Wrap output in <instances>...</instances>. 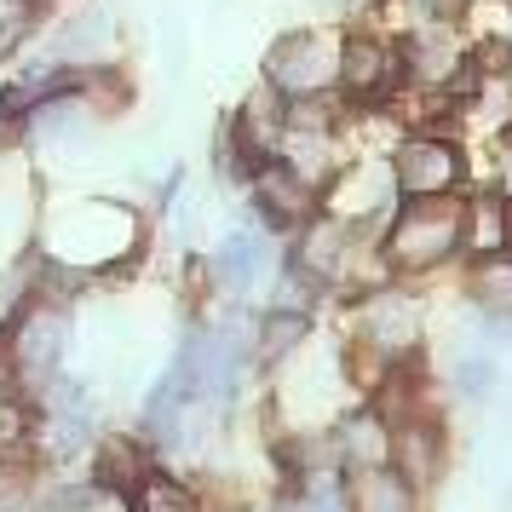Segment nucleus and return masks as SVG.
I'll use <instances>...</instances> for the list:
<instances>
[{
  "label": "nucleus",
  "instance_id": "1",
  "mask_svg": "<svg viewBox=\"0 0 512 512\" xmlns=\"http://www.w3.org/2000/svg\"><path fill=\"white\" fill-rule=\"evenodd\" d=\"M466 202L455 196H409V208L386 231V265L392 271H432L461 248Z\"/></svg>",
  "mask_w": 512,
  "mask_h": 512
},
{
  "label": "nucleus",
  "instance_id": "2",
  "mask_svg": "<svg viewBox=\"0 0 512 512\" xmlns=\"http://www.w3.org/2000/svg\"><path fill=\"white\" fill-rule=\"evenodd\" d=\"M133 248V213L116 202H58L47 219V254L70 265H104Z\"/></svg>",
  "mask_w": 512,
  "mask_h": 512
},
{
  "label": "nucleus",
  "instance_id": "3",
  "mask_svg": "<svg viewBox=\"0 0 512 512\" xmlns=\"http://www.w3.org/2000/svg\"><path fill=\"white\" fill-rule=\"evenodd\" d=\"M334 70H340V47L328 35H317V29H294V35H282L277 47L265 52V81L282 98L323 93L328 81H334Z\"/></svg>",
  "mask_w": 512,
  "mask_h": 512
},
{
  "label": "nucleus",
  "instance_id": "4",
  "mask_svg": "<svg viewBox=\"0 0 512 512\" xmlns=\"http://www.w3.org/2000/svg\"><path fill=\"white\" fill-rule=\"evenodd\" d=\"M334 81H340L351 98H397V87L409 81L403 47H392L386 35L357 29V35L340 41V70H334Z\"/></svg>",
  "mask_w": 512,
  "mask_h": 512
},
{
  "label": "nucleus",
  "instance_id": "5",
  "mask_svg": "<svg viewBox=\"0 0 512 512\" xmlns=\"http://www.w3.org/2000/svg\"><path fill=\"white\" fill-rule=\"evenodd\" d=\"M392 179L403 196H455L461 185V150L438 133H409L392 162Z\"/></svg>",
  "mask_w": 512,
  "mask_h": 512
},
{
  "label": "nucleus",
  "instance_id": "6",
  "mask_svg": "<svg viewBox=\"0 0 512 512\" xmlns=\"http://www.w3.org/2000/svg\"><path fill=\"white\" fill-rule=\"evenodd\" d=\"M64 346H70V323H64V311L35 305L24 323H18V334H12V363H18V374H24L35 392H47L52 380H58Z\"/></svg>",
  "mask_w": 512,
  "mask_h": 512
},
{
  "label": "nucleus",
  "instance_id": "7",
  "mask_svg": "<svg viewBox=\"0 0 512 512\" xmlns=\"http://www.w3.org/2000/svg\"><path fill=\"white\" fill-rule=\"evenodd\" d=\"M254 202H259V213L271 219V225H305L311 213H317V185L305 179L300 167H288L282 156H271V162H259L254 167Z\"/></svg>",
  "mask_w": 512,
  "mask_h": 512
},
{
  "label": "nucleus",
  "instance_id": "8",
  "mask_svg": "<svg viewBox=\"0 0 512 512\" xmlns=\"http://www.w3.org/2000/svg\"><path fill=\"white\" fill-rule=\"evenodd\" d=\"M41 397H47V449L52 455H75L98 426L93 392H87L81 380H52Z\"/></svg>",
  "mask_w": 512,
  "mask_h": 512
},
{
  "label": "nucleus",
  "instance_id": "9",
  "mask_svg": "<svg viewBox=\"0 0 512 512\" xmlns=\"http://www.w3.org/2000/svg\"><path fill=\"white\" fill-rule=\"evenodd\" d=\"M351 242H357V231L346 219H305V236L294 248V271L311 282H340L351 271V254H357Z\"/></svg>",
  "mask_w": 512,
  "mask_h": 512
},
{
  "label": "nucleus",
  "instance_id": "10",
  "mask_svg": "<svg viewBox=\"0 0 512 512\" xmlns=\"http://www.w3.org/2000/svg\"><path fill=\"white\" fill-rule=\"evenodd\" d=\"M392 190H397L392 167L363 162V167H351L340 185H328V208H334V219H346L351 231H357V225H369L374 213L392 202Z\"/></svg>",
  "mask_w": 512,
  "mask_h": 512
},
{
  "label": "nucleus",
  "instance_id": "11",
  "mask_svg": "<svg viewBox=\"0 0 512 512\" xmlns=\"http://www.w3.org/2000/svg\"><path fill=\"white\" fill-rule=\"evenodd\" d=\"M363 334H369L374 357H403L420 346V305L409 294H374L363 311Z\"/></svg>",
  "mask_w": 512,
  "mask_h": 512
},
{
  "label": "nucleus",
  "instance_id": "12",
  "mask_svg": "<svg viewBox=\"0 0 512 512\" xmlns=\"http://www.w3.org/2000/svg\"><path fill=\"white\" fill-rule=\"evenodd\" d=\"M403 64H409L420 81L443 87V81H455V75H461L466 47H461V35L449 29V18H420L415 41H409V52H403Z\"/></svg>",
  "mask_w": 512,
  "mask_h": 512
},
{
  "label": "nucleus",
  "instance_id": "13",
  "mask_svg": "<svg viewBox=\"0 0 512 512\" xmlns=\"http://www.w3.org/2000/svg\"><path fill=\"white\" fill-rule=\"evenodd\" d=\"M392 466L409 478V484H432L438 478V466H443V438H438V426L432 420H397V432H392Z\"/></svg>",
  "mask_w": 512,
  "mask_h": 512
},
{
  "label": "nucleus",
  "instance_id": "14",
  "mask_svg": "<svg viewBox=\"0 0 512 512\" xmlns=\"http://www.w3.org/2000/svg\"><path fill=\"white\" fill-rule=\"evenodd\" d=\"M110 47H116V24H110L104 6H81L70 24H58V35H52V58L58 64H93Z\"/></svg>",
  "mask_w": 512,
  "mask_h": 512
},
{
  "label": "nucleus",
  "instance_id": "15",
  "mask_svg": "<svg viewBox=\"0 0 512 512\" xmlns=\"http://www.w3.org/2000/svg\"><path fill=\"white\" fill-rule=\"evenodd\" d=\"M265 259H271V248H265L259 231H231L219 242V254H213V277H219L225 294H248L259 282V271H265Z\"/></svg>",
  "mask_w": 512,
  "mask_h": 512
},
{
  "label": "nucleus",
  "instance_id": "16",
  "mask_svg": "<svg viewBox=\"0 0 512 512\" xmlns=\"http://www.w3.org/2000/svg\"><path fill=\"white\" fill-rule=\"evenodd\" d=\"M351 512H415V484L397 466H369L351 484Z\"/></svg>",
  "mask_w": 512,
  "mask_h": 512
},
{
  "label": "nucleus",
  "instance_id": "17",
  "mask_svg": "<svg viewBox=\"0 0 512 512\" xmlns=\"http://www.w3.org/2000/svg\"><path fill=\"white\" fill-rule=\"evenodd\" d=\"M340 455H346L357 472L392 461V432H386V415H380V409H374V415H351L346 426H340Z\"/></svg>",
  "mask_w": 512,
  "mask_h": 512
},
{
  "label": "nucleus",
  "instance_id": "18",
  "mask_svg": "<svg viewBox=\"0 0 512 512\" xmlns=\"http://www.w3.org/2000/svg\"><path fill=\"white\" fill-rule=\"evenodd\" d=\"M461 242H466L478 259L507 254V202H501V196H478V202H466V231H461Z\"/></svg>",
  "mask_w": 512,
  "mask_h": 512
},
{
  "label": "nucleus",
  "instance_id": "19",
  "mask_svg": "<svg viewBox=\"0 0 512 512\" xmlns=\"http://www.w3.org/2000/svg\"><path fill=\"white\" fill-rule=\"evenodd\" d=\"M472 300L484 317H512V254H489L472 271Z\"/></svg>",
  "mask_w": 512,
  "mask_h": 512
},
{
  "label": "nucleus",
  "instance_id": "20",
  "mask_svg": "<svg viewBox=\"0 0 512 512\" xmlns=\"http://www.w3.org/2000/svg\"><path fill=\"white\" fill-rule=\"evenodd\" d=\"M133 507H139V512H196V501H190V489L179 484V478L144 472V478H139V495H133Z\"/></svg>",
  "mask_w": 512,
  "mask_h": 512
},
{
  "label": "nucleus",
  "instance_id": "21",
  "mask_svg": "<svg viewBox=\"0 0 512 512\" xmlns=\"http://www.w3.org/2000/svg\"><path fill=\"white\" fill-rule=\"evenodd\" d=\"M288 512H351V489H340L334 472H305L300 501H294Z\"/></svg>",
  "mask_w": 512,
  "mask_h": 512
},
{
  "label": "nucleus",
  "instance_id": "22",
  "mask_svg": "<svg viewBox=\"0 0 512 512\" xmlns=\"http://www.w3.org/2000/svg\"><path fill=\"white\" fill-rule=\"evenodd\" d=\"M455 392H461L466 403H484V397L495 392V357H489V351H472V357L455 363Z\"/></svg>",
  "mask_w": 512,
  "mask_h": 512
},
{
  "label": "nucleus",
  "instance_id": "23",
  "mask_svg": "<svg viewBox=\"0 0 512 512\" xmlns=\"http://www.w3.org/2000/svg\"><path fill=\"white\" fill-rule=\"evenodd\" d=\"M104 484H139L144 478V466H139V455L127 449V443H110L104 449V472H98Z\"/></svg>",
  "mask_w": 512,
  "mask_h": 512
},
{
  "label": "nucleus",
  "instance_id": "24",
  "mask_svg": "<svg viewBox=\"0 0 512 512\" xmlns=\"http://www.w3.org/2000/svg\"><path fill=\"white\" fill-rule=\"evenodd\" d=\"M305 340V317L300 311H277L271 323H265V351H288Z\"/></svg>",
  "mask_w": 512,
  "mask_h": 512
},
{
  "label": "nucleus",
  "instance_id": "25",
  "mask_svg": "<svg viewBox=\"0 0 512 512\" xmlns=\"http://www.w3.org/2000/svg\"><path fill=\"white\" fill-rule=\"evenodd\" d=\"M29 432V415H24V403H0V449H18Z\"/></svg>",
  "mask_w": 512,
  "mask_h": 512
},
{
  "label": "nucleus",
  "instance_id": "26",
  "mask_svg": "<svg viewBox=\"0 0 512 512\" xmlns=\"http://www.w3.org/2000/svg\"><path fill=\"white\" fill-rule=\"evenodd\" d=\"M18 300H24V277L12 271V277H0V311H12Z\"/></svg>",
  "mask_w": 512,
  "mask_h": 512
},
{
  "label": "nucleus",
  "instance_id": "27",
  "mask_svg": "<svg viewBox=\"0 0 512 512\" xmlns=\"http://www.w3.org/2000/svg\"><path fill=\"white\" fill-rule=\"evenodd\" d=\"M409 6H415L420 18H449V12H455L461 0H409Z\"/></svg>",
  "mask_w": 512,
  "mask_h": 512
},
{
  "label": "nucleus",
  "instance_id": "28",
  "mask_svg": "<svg viewBox=\"0 0 512 512\" xmlns=\"http://www.w3.org/2000/svg\"><path fill=\"white\" fill-rule=\"evenodd\" d=\"M507 254H512V202H507Z\"/></svg>",
  "mask_w": 512,
  "mask_h": 512
},
{
  "label": "nucleus",
  "instance_id": "29",
  "mask_svg": "<svg viewBox=\"0 0 512 512\" xmlns=\"http://www.w3.org/2000/svg\"><path fill=\"white\" fill-rule=\"evenodd\" d=\"M29 6H47V0H29Z\"/></svg>",
  "mask_w": 512,
  "mask_h": 512
}]
</instances>
